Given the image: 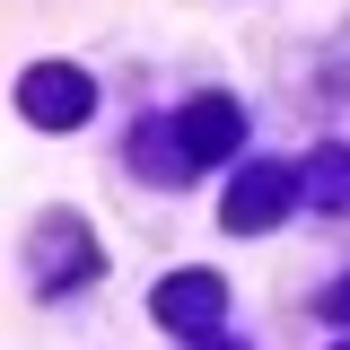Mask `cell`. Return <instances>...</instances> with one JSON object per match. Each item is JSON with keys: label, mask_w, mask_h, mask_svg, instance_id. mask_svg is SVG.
<instances>
[{"label": "cell", "mask_w": 350, "mask_h": 350, "mask_svg": "<svg viewBox=\"0 0 350 350\" xmlns=\"http://www.w3.org/2000/svg\"><path fill=\"white\" fill-rule=\"evenodd\" d=\"M237 140H245V114L228 105V96H193L184 114H175V149L202 167V158H237Z\"/></svg>", "instance_id": "cell-4"}, {"label": "cell", "mask_w": 350, "mask_h": 350, "mask_svg": "<svg viewBox=\"0 0 350 350\" xmlns=\"http://www.w3.org/2000/svg\"><path fill=\"white\" fill-rule=\"evenodd\" d=\"M289 202H298V175H289V167H245L237 184H228L219 219L245 237V228H271V219H289Z\"/></svg>", "instance_id": "cell-3"}, {"label": "cell", "mask_w": 350, "mask_h": 350, "mask_svg": "<svg viewBox=\"0 0 350 350\" xmlns=\"http://www.w3.org/2000/svg\"><path fill=\"white\" fill-rule=\"evenodd\" d=\"M315 202H350V158H342V149L315 158Z\"/></svg>", "instance_id": "cell-5"}, {"label": "cell", "mask_w": 350, "mask_h": 350, "mask_svg": "<svg viewBox=\"0 0 350 350\" xmlns=\"http://www.w3.org/2000/svg\"><path fill=\"white\" fill-rule=\"evenodd\" d=\"M333 315H350V280H342V289H333Z\"/></svg>", "instance_id": "cell-6"}, {"label": "cell", "mask_w": 350, "mask_h": 350, "mask_svg": "<svg viewBox=\"0 0 350 350\" xmlns=\"http://www.w3.org/2000/svg\"><path fill=\"white\" fill-rule=\"evenodd\" d=\"M219 306H228L219 271H175V280H158V289H149V315H158L167 333H202V342L219 333Z\"/></svg>", "instance_id": "cell-1"}, {"label": "cell", "mask_w": 350, "mask_h": 350, "mask_svg": "<svg viewBox=\"0 0 350 350\" xmlns=\"http://www.w3.org/2000/svg\"><path fill=\"white\" fill-rule=\"evenodd\" d=\"M211 350H219V342H211Z\"/></svg>", "instance_id": "cell-7"}, {"label": "cell", "mask_w": 350, "mask_h": 350, "mask_svg": "<svg viewBox=\"0 0 350 350\" xmlns=\"http://www.w3.org/2000/svg\"><path fill=\"white\" fill-rule=\"evenodd\" d=\"M18 105H27V123L70 131V123H88L96 88H88V70H62V62H44V70H27V79H18Z\"/></svg>", "instance_id": "cell-2"}]
</instances>
